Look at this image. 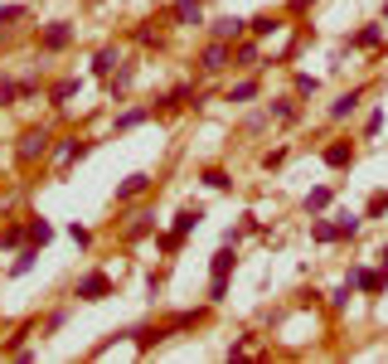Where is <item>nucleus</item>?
<instances>
[{"mask_svg": "<svg viewBox=\"0 0 388 364\" xmlns=\"http://www.w3.org/2000/svg\"><path fill=\"white\" fill-rule=\"evenodd\" d=\"M175 20H180V25H199V0H180V5H175Z\"/></svg>", "mask_w": 388, "mask_h": 364, "instance_id": "nucleus-8", "label": "nucleus"}, {"mask_svg": "<svg viewBox=\"0 0 388 364\" xmlns=\"http://www.w3.org/2000/svg\"><path fill=\"white\" fill-rule=\"evenodd\" d=\"M325 204H330V190H311V194H306V209H311V214H320Z\"/></svg>", "mask_w": 388, "mask_h": 364, "instance_id": "nucleus-14", "label": "nucleus"}, {"mask_svg": "<svg viewBox=\"0 0 388 364\" xmlns=\"http://www.w3.org/2000/svg\"><path fill=\"white\" fill-rule=\"evenodd\" d=\"M325 166H354V146H345V141H335V146H325Z\"/></svg>", "mask_w": 388, "mask_h": 364, "instance_id": "nucleus-3", "label": "nucleus"}, {"mask_svg": "<svg viewBox=\"0 0 388 364\" xmlns=\"http://www.w3.org/2000/svg\"><path fill=\"white\" fill-rule=\"evenodd\" d=\"M112 64H117V54H112V49H102V54H97V64H92V68H97V73H112Z\"/></svg>", "mask_w": 388, "mask_h": 364, "instance_id": "nucleus-18", "label": "nucleus"}, {"mask_svg": "<svg viewBox=\"0 0 388 364\" xmlns=\"http://www.w3.org/2000/svg\"><path fill=\"white\" fill-rule=\"evenodd\" d=\"M34 257H39V252H34V248H25V252L15 257V268H10V272H15V277H20V272H29V268H34Z\"/></svg>", "mask_w": 388, "mask_h": 364, "instance_id": "nucleus-17", "label": "nucleus"}, {"mask_svg": "<svg viewBox=\"0 0 388 364\" xmlns=\"http://www.w3.org/2000/svg\"><path fill=\"white\" fill-rule=\"evenodd\" d=\"M224 64H229V49H224V44H209V49H204V73H218Z\"/></svg>", "mask_w": 388, "mask_h": 364, "instance_id": "nucleus-4", "label": "nucleus"}, {"mask_svg": "<svg viewBox=\"0 0 388 364\" xmlns=\"http://www.w3.org/2000/svg\"><path fill=\"white\" fill-rule=\"evenodd\" d=\"M311 233H315V243H335V224H315Z\"/></svg>", "mask_w": 388, "mask_h": 364, "instance_id": "nucleus-20", "label": "nucleus"}, {"mask_svg": "<svg viewBox=\"0 0 388 364\" xmlns=\"http://www.w3.org/2000/svg\"><path fill=\"white\" fill-rule=\"evenodd\" d=\"M49 151V131H25V141H20V161H34V155H44Z\"/></svg>", "mask_w": 388, "mask_h": 364, "instance_id": "nucleus-2", "label": "nucleus"}, {"mask_svg": "<svg viewBox=\"0 0 388 364\" xmlns=\"http://www.w3.org/2000/svg\"><path fill=\"white\" fill-rule=\"evenodd\" d=\"M146 185H151V180H146V175H127V180H122V185H117V199H131V194H141V190H146Z\"/></svg>", "mask_w": 388, "mask_h": 364, "instance_id": "nucleus-6", "label": "nucleus"}, {"mask_svg": "<svg viewBox=\"0 0 388 364\" xmlns=\"http://www.w3.org/2000/svg\"><path fill=\"white\" fill-rule=\"evenodd\" d=\"M267 112H272V117H282V122H287V117H296V107H292V97H282V102H267Z\"/></svg>", "mask_w": 388, "mask_h": 364, "instance_id": "nucleus-15", "label": "nucleus"}, {"mask_svg": "<svg viewBox=\"0 0 388 364\" xmlns=\"http://www.w3.org/2000/svg\"><path fill=\"white\" fill-rule=\"evenodd\" d=\"M44 44H49V49H64V44H68V25H64V20H59V25H49Z\"/></svg>", "mask_w": 388, "mask_h": 364, "instance_id": "nucleus-12", "label": "nucleus"}, {"mask_svg": "<svg viewBox=\"0 0 388 364\" xmlns=\"http://www.w3.org/2000/svg\"><path fill=\"white\" fill-rule=\"evenodd\" d=\"M253 92H257V83H238V88H233V92H229V102H248V97H253Z\"/></svg>", "mask_w": 388, "mask_h": 364, "instance_id": "nucleus-19", "label": "nucleus"}, {"mask_svg": "<svg viewBox=\"0 0 388 364\" xmlns=\"http://www.w3.org/2000/svg\"><path fill=\"white\" fill-rule=\"evenodd\" d=\"M49 233H53V229H49L44 219H34V224H29V243H39V248H44V243H49Z\"/></svg>", "mask_w": 388, "mask_h": 364, "instance_id": "nucleus-16", "label": "nucleus"}, {"mask_svg": "<svg viewBox=\"0 0 388 364\" xmlns=\"http://www.w3.org/2000/svg\"><path fill=\"white\" fill-rule=\"evenodd\" d=\"M199 219H204V214H199V209H180V214H175V233H180V238H185V233H190V229H199Z\"/></svg>", "mask_w": 388, "mask_h": 364, "instance_id": "nucleus-7", "label": "nucleus"}, {"mask_svg": "<svg viewBox=\"0 0 388 364\" xmlns=\"http://www.w3.org/2000/svg\"><path fill=\"white\" fill-rule=\"evenodd\" d=\"M359 233V214H340L335 219V238H354Z\"/></svg>", "mask_w": 388, "mask_h": 364, "instance_id": "nucleus-11", "label": "nucleus"}, {"mask_svg": "<svg viewBox=\"0 0 388 364\" xmlns=\"http://www.w3.org/2000/svg\"><path fill=\"white\" fill-rule=\"evenodd\" d=\"M350 287H364V291H383V277H378V272H364V268H359V272H350Z\"/></svg>", "mask_w": 388, "mask_h": 364, "instance_id": "nucleus-5", "label": "nucleus"}, {"mask_svg": "<svg viewBox=\"0 0 388 364\" xmlns=\"http://www.w3.org/2000/svg\"><path fill=\"white\" fill-rule=\"evenodd\" d=\"M238 29H243V20H238V15H229V20H218V25H214V34H218V39H233Z\"/></svg>", "mask_w": 388, "mask_h": 364, "instance_id": "nucleus-13", "label": "nucleus"}, {"mask_svg": "<svg viewBox=\"0 0 388 364\" xmlns=\"http://www.w3.org/2000/svg\"><path fill=\"white\" fill-rule=\"evenodd\" d=\"M229 268H233V248L214 252V282H224V277H229Z\"/></svg>", "mask_w": 388, "mask_h": 364, "instance_id": "nucleus-9", "label": "nucleus"}, {"mask_svg": "<svg viewBox=\"0 0 388 364\" xmlns=\"http://www.w3.org/2000/svg\"><path fill=\"white\" fill-rule=\"evenodd\" d=\"M378 263H383V272H388V248H383V252H378Z\"/></svg>", "mask_w": 388, "mask_h": 364, "instance_id": "nucleus-23", "label": "nucleus"}, {"mask_svg": "<svg viewBox=\"0 0 388 364\" xmlns=\"http://www.w3.org/2000/svg\"><path fill=\"white\" fill-rule=\"evenodd\" d=\"M136 122H146V112H127V117H122V122H117V131H131V127H136Z\"/></svg>", "mask_w": 388, "mask_h": 364, "instance_id": "nucleus-21", "label": "nucleus"}, {"mask_svg": "<svg viewBox=\"0 0 388 364\" xmlns=\"http://www.w3.org/2000/svg\"><path fill=\"white\" fill-rule=\"evenodd\" d=\"M354 107H359V92H345L340 102H330V117H350Z\"/></svg>", "mask_w": 388, "mask_h": 364, "instance_id": "nucleus-10", "label": "nucleus"}, {"mask_svg": "<svg viewBox=\"0 0 388 364\" xmlns=\"http://www.w3.org/2000/svg\"><path fill=\"white\" fill-rule=\"evenodd\" d=\"M383 209H388V194H383V190H378V194H374V199H369V214H383Z\"/></svg>", "mask_w": 388, "mask_h": 364, "instance_id": "nucleus-22", "label": "nucleus"}, {"mask_svg": "<svg viewBox=\"0 0 388 364\" xmlns=\"http://www.w3.org/2000/svg\"><path fill=\"white\" fill-rule=\"evenodd\" d=\"M102 296H112V277H107V272H88L78 282V301H102Z\"/></svg>", "mask_w": 388, "mask_h": 364, "instance_id": "nucleus-1", "label": "nucleus"}]
</instances>
